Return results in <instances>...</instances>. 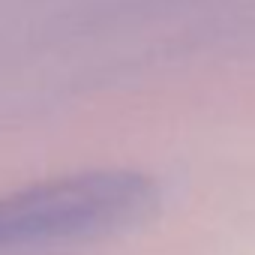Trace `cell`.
Here are the masks:
<instances>
[{
  "instance_id": "obj_1",
  "label": "cell",
  "mask_w": 255,
  "mask_h": 255,
  "mask_svg": "<svg viewBox=\"0 0 255 255\" xmlns=\"http://www.w3.org/2000/svg\"><path fill=\"white\" fill-rule=\"evenodd\" d=\"M156 186L135 171H84L0 198V249L54 246L117 231L150 213Z\"/></svg>"
}]
</instances>
